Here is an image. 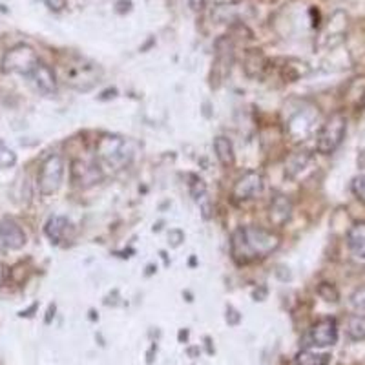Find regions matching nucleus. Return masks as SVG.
<instances>
[{"instance_id":"23","label":"nucleus","mask_w":365,"mask_h":365,"mask_svg":"<svg viewBox=\"0 0 365 365\" xmlns=\"http://www.w3.org/2000/svg\"><path fill=\"white\" fill-rule=\"evenodd\" d=\"M318 292L322 294V298L327 299V302H338V291L334 289V287H331L329 283H322L318 289Z\"/></svg>"},{"instance_id":"13","label":"nucleus","mask_w":365,"mask_h":365,"mask_svg":"<svg viewBox=\"0 0 365 365\" xmlns=\"http://www.w3.org/2000/svg\"><path fill=\"white\" fill-rule=\"evenodd\" d=\"M291 212H292V205H291V201L287 200L285 195H282V194L274 195L272 201H270L269 216H270V221H272L276 227H282V225H285L287 220L291 217Z\"/></svg>"},{"instance_id":"29","label":"nucleus","mask_w":365,"mask_h":365,"mask_svg":"<svg viewBox=\"0 0 365 365\" xmlns=\"http://www.w3.org/2000/svg\"><path fill=\"white\" fill-rule=\"evenodd\" d=\"M217 4H223V6H232V4H240L243 0H216Z\"/></svg>"},{"instance_id":"17","label":"nucleus","mask_w":365,"mask_h":365,"mask_svg":"<svg viewBox=\"0 0 365 365\" xmlns=\"http://www.w3.org/2000/svg\"><path fill=\"white\" fill-rule=\"evenodd\" d=\"M331 361V354L318 353L312 349H303L296 354V364L298 365H329Z\"/></svg>"},{"instance_id":"20","label":"nucleus","mask_w":365,"mask_h":365,"mask_svg":"<svg viewBox=\"0 0 365 365\" xmlns=\"http://www.w3.org/2000/svg\"><path fill=\"white\" fill-rule=\"evenodd\" d=\"M17 163V154L0 141V168H11Z\"/></svg>"},{"instance_id":"31","label":"nucleus","mask_w":365,"mask_h":365,"mask_svg":"<svg viewBox=\"0 0 365 365\" xmlns=\"http://www.w3.org/2000/svg\"><path fill=\"white\" fill-rule=\"evenodd\" d=\"M187 338H188V332L187 331H181V332H179V340H187Z\"/></svg>"},{"instance_id":"16","label":"nucleus","mask_w":365,"mask_h":365,"mask_svg":"<svg viewBox=\"0 0 365 365\" xmlns=\"http://www.w3.org/2000/svg\"><path fill=\"white\" fill-rule=\"evenodd\" d=\"M214 152H216V158L220 159V163L223 166H232L236 161V155H234V145L228 137H216L214 139Z\"/></svg>"},{"instance_id":"30","label":"nucleus","mask_w":365,"mask_h":365,"mask_svg":"<svg viewBox=\"0 0 365 365\" xmlns=\"http://www.w3.org/2000/svg\"><path fill=\"white\" fill-rule=\"evenodd\" d=\"M6 282V267L0 263V285Z\"/></svg>"},{"instance_id":"22","label":"nucleus","mask_w":365,"mask_h":365,"mask_svg":"<svg viewBox=\"0 0 365 365\" xmlns=\"http://www.w3.org/2000/svg\"><path fill=\"white\" fill-rule=\"evenodd\" d=\"M353 192H354V195H356L358 200H360L361 203L365 205V174H361V175H358V178H354Z\"/></svg>"},{"instance_id":"5","label":"nucleus","mask_w":365,"mask_h":365,"mask_svg":"<svg viewBox=\"0 0 365 365\" xmlns=\"http://www.w3.org/2000/svg\"><path fill=\"white\" fill-rule=\"evenodd\" d=\"M64 179V161L61 155H50L38 170V188L41 194L51 195L61 188Z\"/></svg>"},{"instance_id":"1","label":"nucleus","mask_w":365,"mask_h":365,"mask_svg":"<svg viewBox=\"0 0 365 365\" xmlns=\"http://www.w3.org/2000/svg\"><path fill=\"white\" fill-rule=\"evenodd\" d=\"M279 236L259 227H241L232 234L230 252L240 265L257 262L278 250Z\"/></svg>"},{"instance_id":"3","label":"nucleus","mask_w":365,"mask_h":365,"mask_svg":"<svg viewBox=\"0 0 365 365\" xmlns=\"http://www.w3.org/2000/svg\"><path fill=\"white\" fill-rule=\"evenodd\" d=\"M345 132H347V119L341 113H332L325 120L324 126L319 128L318 139H316V150L324 155L336 152V148L344 141Z\"/></svg>"},{"instance_id":"2","label":"nucleus","mask_w":365,"mask_h":365,"mask_svg":"<svg viewBox=\"0 0 365 365\" xmlns=\"http://www.w3.org/2000/svg\"><path fill=\"white\" fill-rule=\"evenodd\" d=\"M41 63V58L37 57L35 50L28 44H17L13 46L11 50H8L2 57V71L4 73H19L31 77L37 64Z\"/></svg>"},{"instance_id":"21","label":"nucleus","mask_w":365,"mask_h":365,"mask_svg":"<svg viewBox=\"0 0 365 365\" xmlns=\"http://www.w3.org/2000/svg\"><path fill=\"white\" fill-rule=\"evenodd\" d=\"M351 305L358 314H365V287L358 289L353 296H351Z\"/></svg>"},{"instance_id":"26","label":"nucleus","mask_w":365,"mask_h":365,"mask_svg":"<svg viewBox=\"0 0 365 365\" xmlns=\"http://www.w3.org/2000/svg\"><path fill=\"white\" fill-rule=\"evenodd\" d=\"M51 11H63L66 8V0H41Z\"/></svg>"},{"instance_id":"27","label":"nucleus","mask_w":365,"mask_h":365,"mask_svg":"<svg viewBox=\"0 0 365 365\" xmlns=\"http://www.w3.org/2000/svg\"><path fill=\"white\" fill-rule=\"evenodd\" d=\"M170 237H174V241H172V245H174V247H178L179 243H181V241H182V234L179 232V230H172Z\"/></svg>"},{"instance_id":"4","label":"nucleus","mask_w":365,"mask_h":365,"mask_svg":"<svg viewBox=\"0 0 365 365\" xmlns=\"http://www.w3.org/2000/svg\"><path fill=\"white\" fill-rule=\"evenodd\" d=\"M99 158L115 170H120L130 165L133 158V150L130 148V143L120 139V137H104L97 145Z\"/></svg>"},{"instance_id":"7","label":"nucleus","mask_w":365,"mask_h":365,"mask_svg":"<svg viewBox=\"0 0 365 365\" xmlns=\"http://www.w3.org/2000/svg\"><path fill=\"white\" fill-rule=\"evenodd\" d=\"M316 120H318V112L314 108L299 110L289 120V133L294 137L296 141H303L314 132Z\"/></svg>"},{"instance_id":"24","label":"nucleus","mask_w":365,"mask_h":365,"mask_svg":"<svg viewBox=\"0 0 365 365\" xmlns=\"http://www.w3.org/2000/svg\"><path fill=\"white\" fill-rule=\"evenodd\" d=\"M190 192H192V197H194V200H200L201 195L207 194V187H205V182L201 181V179H195V181L192 182Z\"/></svg>"},{"instance_id":"11","label":"nucleus","mask_w":365,"mask_h":365,"mask_svg":"<svg viewBox=\"0 0 365 365\" xmlns=\"http://www.w3.org/2000/svg\"><path fill=\"white\" fill-rule=\"evenodd\" d=\"M103 174H101L99 166L93 163H84V161H73L71 165V181L77 187H91L97 181H101Z\"/></svg>"},{"instance_id":"10","label":"nucleus","mask_w":365,"mask_h":365,"mask_svg":"<svg viewBox=\"0 0 365 365\" xmlns=\"http://www.w3.org/2000/svg\"><path fill=\"white\" fill-rule=\"evenodd\" d=\"M97 83V71L93 64H77L66 73V84L77 90H90Z\"/></svg>"},{"instance_id":"19","label":"nucleus","mask_w":365,"mask_h":365,"mask_svg":"<svg viewBox=\"0 0 365 365\" xmlns=\"http://www.w3.org/2000/svg\"><path fill=\"white\" fill-rule=\"evenodd\" d=\"M307 163L309 155L305 154V152H296V154H292L291 158H289V161H287V175H289V178H294L298 172H302L303 168H305Z\"/></svg>"},{"instance_id":"12","label":"nucleus","mask_w":365,"mask_h":365,"mask_svg":"<svg viewBox=\"0 0 365 365\" xmlns=\"http://www.w3.org/2000/svg\"><path fill=\"white\" fill-rule=\"evenodd\" d=\"M29 79L34 81L35 86H37V90L41 91L42 96L53 97L57 93V79H55L53 70L48 64L38 63Z\"/></svg>"},{"instance_id":"6","label":"nucleus","mask_w":365,"mask_h":365,"mask_svg":"<svg viewBox=\"0 0 365 365\" xmlns=\"http://www.w3.org/2000/svg\"><path fill=\"white\" fill-rule=\"evenodd\" d=\"M309 345L314 347H331L338 341V324L336 319L325 318L319 319L312 325L311 332H309Z\"/></svg>"},{"instance_id":"15","label":"nucleus","mask_w":365,"mask_h":365,"mask_svg":"<svg viewBox=\"0 0 365 365\" xmlns=\"http://www.w3.org/2000/svg\"><path fill=\"white\" fill-rule=\"evenodd\" d=\"M347 245L354 256L365 259V221H358L349 228Z\"/></svg>"},{"instance_id":"9","label":"nucleus","mask_w":365,"mask_h":365,"mask_svg":"<svg viewBox=\"0 0 365 365\" xmlns=\"http://www.w3.org/2000/svg\"><path fill=\"white\" fill-rule=\"evenodd\" d=\"M24 245V230L13 220H0V250H19Z\"/></svg>"},{"instance_id":"8","label":"nucleus","mask_w":365,"mask_h":365,"mask_svg":"<svg viewBox=\"0 0 365 365\" xmlns=\"http://www.w3.org/2000/svg\"><path fill=\"white\" fill-rule=\"evenodd\" d=\"M263 187H265V182H263V175L259 172H247L243 178L237 179L232 195L240 201L254 200L262 194Z\"/></svg>"},{"instance_id":"14","label":"nucleus","mask_w":365,"mask_h":365,"mask_svg":"<svg viewBox=\"0 0 365 365\" xmlns=\"http://www.w3.org/2000/svg\"><path fill=\"white\" fill-rule=\"evenodd\" d=\"M68 230H71V223L68 217L64 216H51L50 220L46 221V227H44V232L46 236L50 237L51 243H61L64 237L68 236Z\"/></svg>"},{"instance_id":"28","label":"nucleus","mask_w":365,"mask_h":365,"mask_svg":"<svg viewBox=\"0 0 365 365\" xmlns=\"http://www.w3.org/2000/svg\"><path fill=\"white\" fill-rule=\"evenodd\" d=\"M190 8L194 11H201L205 8V0H190Z\"/></svg>"},{"instance_id":"25","label":"nucleus","mask_w":365,"mask_h":365,"mask_svg":"<svg viewBox=\"0 0 365 365\" xmlns=\"http://www.w3.org/2000/svg\"><path fill=\"white\" fill-rule=\"evenodd\" d=\"M227 322H228V325H232V327L241 322L240 312H237L234 307H230V305H228V307H227Z\"/></svg>"},{"instance_id":"18","label":"nucleus","mask_w":365,"mask_h":365,"mask_svg":"<svg viewBox=\"0 0 365 365\" xmlns=\"http://www.w3.org/2000/svg\"><path fill=\"white\" fill-rule=\"evenodd\" d=\"M347 336L354 341L365 340V314H356L349 319Z\"/></svg>"}]
</instances>
